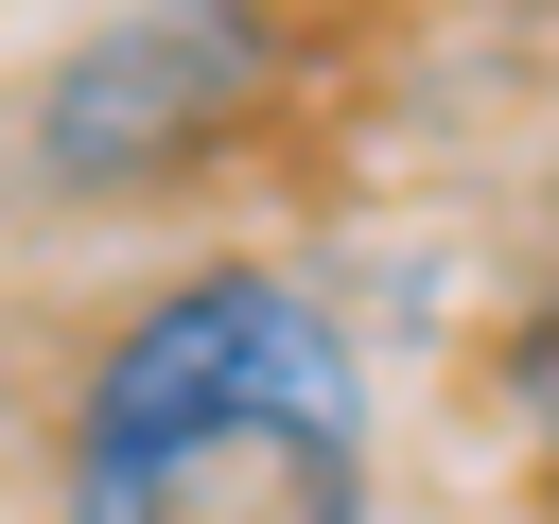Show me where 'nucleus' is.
Listing matches in <instances>:
<instances>
[{"mask_svg": "<svg viewBox=\"0 0 559 524\" xmlns=\"http://www.w3.org/2000/svg\"><path fill=\"white\" fill-rule=\"evenodd\" d=\"M70 524H367V367L297 262H175L52 419Z\"/></svg>", "mask_w": 559, "mask_h": 524, "instance_id": "nucleus-1", "label": "nucleus"}, {"mask_svg": "<svg viewBox=\"0 0 559 524\" xmlns=\"http://www.w3.org/2000/svg\"><path fill=\"white\" fill-rule=\"evenodd\" d=\"M245 87H280V35L245 17H122L52 70V175H175Z\"/></svg>", "mask_w": 559, "mask_h": 524, "instance_id": "nucleus-2", "label": "nucleus"}, {"mask_svg": "<svg viewBox=\"0 0 559 524\" xmlns=\"http://www.w3.org/2000/svg\"><path fill=\"white\" fill-rule=\"evenodd\" d=\"M507 419L559 454V279H542V297H524V332H507Z\"/></svg>", "mask_w": 559, "mask_h": 524, "instance_id": "nucleus-3", "label": "nucleus"}]
</instances>
